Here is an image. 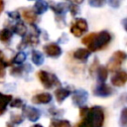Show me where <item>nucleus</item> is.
Here are the masks:
<instances>
[{
    "label": "nucleus",
    "instance_id": "f257e3e1",
    "mask_svg": "<svg viewBox=\"0 0 127 127\" xmlns=\"http://www.w3.org/2000/svg\"><path fill=\"white\" fill-rule=\"evenodd\" d=\"M112 36L111 34L106 31H100L98 33H90L86 36H84L81 40L82 44L87 46V49L92 52H97L100 50H103L105 47L108 46V44L111 42Z\"/></svg>",
    "mask_w": 127,
    "mask_h": 127
},
{
    "label": "nucleus",
    "instance_id": "f03ea898",
    "mask_svg": "<svg viewBox=\"0 0 127 127\" xmlns=\"http://www.w3.org/2000/svg\"><path fill=\"white\" fill-rule=\"evenodd\" d=\"M105 114L101 106L95 105L88 109L87 113L78 122L76 127H102L104 124Z\"/></svg>",
    "mask_w": 127,
    "mask_h": 127
},
{
    "label": "nucleus",
    "instance_id": "7ed1b4c3",
    "mask_svg": "<svg viewBox=\"0 0 127 127\" xmlns=\"http://www.w3.org/2000/svg\"><path fill=\"white\" fill-rule=\"evenodd\" d=\"M37 76L41 81V83L43 84V86L47 89H51L55 85L57 86L61 85V81L59 80V78L55 74L50 73L46 70H39L37 72Z\"/></svg>",
    "mask_w": 127,
    "mask_h": 127
},
{
    "label": "nucleus",
    "instance_id": "20e7f679",
    "mask_svg": "<svg viewBox=\"0 0 127 127\" xmlns=\"http://www.w3.org/2000/svg\"><path fill=\"white\" fill-rule=\"evenodd\" d=\"M88 30V24L85 19L83 18H77L73 21V23L70 26V33L74 37H81L85 32Z\"/></svg>",
    "mask_w": 127,
    "mask_h": 127
},
{
    "label": "nucleus",
    "instance_id": "39448f33",
    "mask_svg": "<svg viewBox=\"0 0 127 127\" xmlns=\"http://www.w3.org/2000/svg\"><path fill=\"white\" fill-rule=\"evenodd\" d=\"M113 92H114L113 88L110 85L106 84L105 82H98V84L93 89V94L98 97H108L112 95Z\"/></svg>",
    "mask_w": 127,
    "mask_h": 127
},
{
    "label": "nucleus",
    "instance_id": "423d86ee",
    "mask_svg": "<svg viewBox=\"0 0 127 127\" xmlns=\"http://www.w3.org/2000/svg\"><path fill=\"white\" fill-rule=\"evenodd\" d=\"M87 98H88V93L87 91H85L84 89H77V90H74L71 94V100H72V103L75 105V106H83L85 104V102L87 101Z\"/></svg>",
    "mask_w": 127,
    "mask_h": 127
},
{
    "label": "nucleus",
    "instance_id": "0eeeda50",
    "mask_svg": "<svg viewBox=\"0 0 127 127\" xmlns=\"http://www.w3.org/2000/svg\"><path fill=\"white\" fill-rule=\"evenodd\" d=\"M43 50H44V52H45V54H46L47 57L53 58V59L60 58L61 55H62V53H63L61 47L58 44H56V43H50V44L45 45L44 48H43Z\"/></svg>",
    "mask_w": 127,
    "mask_h": 127
},
{
    "label": "nucleus",
    "instance_id": "6e6552de",
    "mask_svg": "<svg viewBox=\"0 0 127 127\" xmlns=\"http://www.w3.org/2000/svg\"><path fill=\"white\" fill-rule=\"evenodd\" d=\"M111 84L116 87H122L127 82V71L125 70H118L114 72V74L111 76Z\"/></svg>",
    "mask_w": 127,
    "mask_h": 127
},
{
    "label": "nucleus",
    "instance_id": "1a4fd4ad",
    "mask_svg": "<svg viewBox=\"0 0 127 127\" xmlns=\"http://www.w3.org/2000/svg\"><path fill=\"white\" fill-rule=\"evenodd\" d=\"M23 116L26 117L31 122H37L41 117V111L32 106H24L23 107Z\"/></svg>",
    "mask_w": 127,
    "mask_h": 127
},
{
    "label": "nucleus",
    "instance_id": "9d476101",
    "mask_svg": "<svg viewBox=\"0 0 127 127\" xmlns=\"http://www.w3.org/2000/svg\"><path fill=\"white\" fill-rule=\"evenodd\" d=\"M53 99V96L49 92H43V93H38L35 94L32 97V102L34 104H49Z\"/></svg>",
    "mask_w": 127,
    "mask_h": 127
},
{
    "label": "nucleus",
    "instance_id": "9b49d317",
    "mask_svg": "<svg viewBox=\"0 0 127 127\" xmlns=\"http://www.w3.org/2000/svg\"><path fill=\"white\" fill-rule=\"evenodd\" d=\"M22 17L23 19L30 23V24H35L38 20V14L34 11V9L31 8H25L22 10Z\"/></svg>",
    "mask_w": 127,
    "mask_h": 127
},
{
    "label": "nucleus",
    "instance_id": "f8f14e48",
    "mask_svg": "<svg viewBox=\"0 0 127 127\" xmlns=\"http://www.w3.org/2000/svg\"><path fill=\"white\" fill-rule=\"evenodd\" d=\"M71 91L68 90L67 88H64V87H59L55 90V97H56V100L59 104H62L69 95H70Z\"/></svg>",
    "mask_w": 127,
    "mask_h": 127
},
{
    "label": "nucleus",
    "instance_id": "ddd939ff",
    "mask_svg": "<svg viewBox=\"0 0 127 127\" xmlns=\"http://www.w3.org/2000/svg\"><path fill=\"white\" fill-rule=\"evenodd\" d=\"M50 8L54 11V13L57 16L64 17V14H65L66 10L68 9V6L64 3H51Z\"/></svg>",
    "mask_w": 127,
    "mask_h": 127
},
{
    "label": "nucleus",
    "instance_id": "4468645a",
    "mask_svg": "<svg viewBox=\"0 0 127 127\" xmlns=\"http://www.w3.org/2000/svg\"><path fill=\"white\" fill-rule=\"evenodd\" d=\"M91 55V52L88 50V49H84V48H79L77 50H75L73 52V58L75 60H78V61H86Z\"/></svg>",
    "mask_w": 127,
    "mask_h": 127
},
{
    "label": "nucleus",
    "instance_id": "2eb2a0df",
    "mask_svg": "<svg viewBox=\"0 0 127 127\" xmlns=\"http://www.w3.org/2000/svg\"><path fill=\"white\" fill-rule=\"evenodd\" d=\"M10 64H11V62H8L6 57L2 53V51H0V82L4 81V77H5V73H6L5 69Z\"/></svg>",
    "mask_w": 127,
    "mask_h": 127
},
{
    "label": "nucleus",
    "instance_id": "dca6fc26",
    "mask_svg": "<svg viewBox=\"0 0 127 127\" xmlns=\"http://www.w3.org/2000/svg\"><path fill=\"white\" fill-rule=\"evenodd\" d=\"M108 72H109V70H108V68L106 66L99 64L97 69H96V71H95L98 82H105L107 77H108Z\"/></svg>",
    "mask_w": 127,
    "mask_h": 127
},
{
    "label": "nucleus",
    "instance_id": "f3484780",
    "mask_svg": "<svg viewBox=\"0 0 127 127\" xmlns=\"http://www.w3.org/2000/svg\"><path fill=\"white\" fill-rule=\"evenodd\" d=\"M12 98L13 97L11 94H4V93L0 92V115L6 111L7 105L10 103Z\"/></svg>",
    "mask_w": 127,
    "mask_h": 127
},
{
    "label": "nucleus",
    "instance_id": "a211bd4d",
    "mask_svg": "<svg viewBox=\"0 0 127 127\" xmlns=\"http://www.w3.org/2000/svg\"><path fill=\"white\" fill-rule=\"evenodd\" d=\"M48 8H49V4L45 0H37L35 5H34V11L38 15L44 14L48 10Z\"/></svg>",
    "mask_w": 127,
    "mask_h": 127
},
{
    "label": "nucleus",
    "instance_id": "6ab92c4d",
    "mask_svg": "<svg viewBox=\"0 0 127 127\" xmlns=\"http://www.w3.org/2000/svg\"><path fill=\"white\" fill-rule=\"evenodd\" d=\"M12 31H13L15 34H17L18 36H20V37H25V36L27 35L28 29H27L26 25H25L23 22H18V23H16V24L12 27Z\"/></svg>",
    "mask_w": 127,
    "mask_h": 127
},
{
    "label": "nucleus",
    "instance_id": "aec40b11",
    "mask_svg": "<svg viewBox=\"0 0 127 127\" xmlns=\"http://www.w3.org/2000/svg\"><path fill=\"white\" fill-rule=\"evenodd\" d=\"M31 60H32L33 64L38 65V66H40V65H42L44 64V56H43V54L41 52H39L37 50L32 51V53H31Z\"/></svg>",
    "mask_w": 127,
    "mask_h": 127
},
{
    "label": "nucleus",
    "instance_id": "412c9836",
    "mask_svg": "<svg viewBox=\"0 0 127 127\" xmlns=\"http://www.w3.org/2000/svg\"><path fill=\"white\" fill-rule=\"evenodd\" d=\"M40 35L38 34H35L34 32H32L31 34L29 35H26L25 37H23L25 39V41L27 42L28 46H32V47H36L38 46V44L40 43V38H39Z\"/></svg>",
    "mask_w": 127,
    "mask_h": 127
},
{
    "label": "nucleus",
    "instance_id": "4be33fe9",
    "mask_svg": "<svg viewBox=\"0 0 127 127\" xmlns=\"http://www.w3.org/2000/svg\"><path fill=\"white\" fill-rule=\"evenodd\" d=\"M121 64H122V63H120V62L114 60L113 58H110L109 61H108V63H107L106 67L108 68L109 71H111V72H116V71L120 70Z\"/></svg>",
    "mask_w": 127,
    "mask_h": 127
},
{
    "label": "nucleus",
    "instance_id": "5701e85b",
    "mask_svg": "<svg viewBox=\"0 0 127 127\" xmlns=\"http://www.w3.org/2000/svg\"><path fill=\"white\" fill-rule=\"evenodd\" d=\"M13 32L9 28H3L0 30V42L2 43H8L12 39Z\"/></svg>",
    "mask_w": 127,
    "mask_h": 127
},
{
    "label": "nucleus",
    "instance_id": "b1692460",
    "mask_svg": "<svg viewBox=\"0 0 127 127\" xmlns=\"http://www.w3.org/2000/svg\"><path fill=\"white\" fill-rule=\"evenodd\" d=\"M27 59V56L24 52H19L17 53L11 60V64H22L25 63Z\"/></svg>",
    "mask_w": 127,
    "mask_h": 127
},
{
    "label": "nucleus",
    "instance_id": "393cba45",
    "mask_svg": "<svg viewBox=\"0 0 127 127\" xmlns=\"http://www.w3.org/2000/svg\"><path fill=\"white\" fill-rule=\"evenodd\" d=\"M50 127H71L70 123L68 120H64V119H52L51 120V124Z\"/></svg>",
    "mask_w": 127,
    "mask_h": 127
},
{
    "label": "nucleus",
    "instance_id": "a878e982",
    "mask_svg": "<svg viewBox=\"0 0 127 127\" xmlns=\"http://www.w3.org/2000/svg\"><path fill=\"white\" fill-rule=\"evenodd\" d=\"M111 58H113L114 60H116V61H118L120 63H123V62H125L127 60V53L124 52V51L118 50V51H116V52L113 53V55L111 56Z\"/></svg>",
    "mask_w": 127,
    "mask_h": 127
},
{
    "label": "nucleus",
    "instance_id": "bb28decb",
    "mask_svg": "<svg viewBox=\"0 0 127 127\" xmlns=\"http://www.w3.org/2000/svg\"><path fill=\"white\" fill-rule=\"evenodd\" d=\"M119 126L120 127H127V107H123L121 112H120Z\"/></svg>",
    "mask_w": 127,
    "mask_h": 127
},
{
    "label": "nucleus",
    "instance_id": "cd10ccee",
    "mask_svg": "<svg viewBox=\"0 0 127 127\" xmlns=\"http://www.w3.org/2000/svg\"><path fill=\"white\" fill-rule=\"evenodd\" d=\"M26 67L24 66H12L10 69V73L13 76H20L23 74V72H25Z\"/></svg>",
    "mask_w": 127,
    "mask_h": 127
},
{
    "label": "nucleus",
    "instance_id": "c85d7f7f",
    "mask_svg": "<svg viewBox=\"0 0 127 127\" xmlns=\"http://www.w3.org/2000/svg\"><path fill=\"white\" fill-rule=\"evenodd\" d=\"M24 120V116L20 115V114H14L12 113L11 114V117H10V122L14 125H19L23 122Z\"/></svg>",
    "mask_w": 127,
    "mask_h": 127
},
{
    "label": "nucleus",
    "instance_id": "c756f323",
    "mask_svg": "<svg viewBox=\"0 0 127 127\" xmlns=\"http://www.w3.org/2000/svg\"><path fill=\"white\" fill-rule=\"evenodd\" d=\"M87 1L91 7H95V8L103 7L107 2V0H87Z\"/></svg>",
    "mask_w": 127,
    "mask_h": 127
},
{
    "label": "nucleus",
    "instance_id": "7c9ffc66",
    "mask_svg": "<svg viewBox=\"0 0 127 127\" xmlns=\"http://www.w3.org/2000/svg\"><path fill=\"white\" fill-rule=\"evenodd\" d=\"M9 104L12 108H21V107H23L24 102L21 98H14V99L12 98V100L10 101Z\"/></svg>",
    "mask_w": 127,
    "mask_h": 127
},
{
    "label": "nucleus",
    "instance_id": "2f4dec72",
    "mask_svg": "<svg viewBox=\"0 0 127 127\" xmlns=\"http://www.w3.org/2000/svg\"><path fill=\"white\" fill-rule=\"evenodd\" d=\"M68 10H69L71 16H76V15L79 13L78 4H76V3H70V4L68 5Z\"/></svg>",
    "mask_w": 127,
    "mask_h": 127
},
{
    "label": "nucleus",
    "instance_id": "473e14b6",
    "mask_svg": "<svg viewBox=\"0 0 127 127\" xmlns=\"http://www.w3.org/2000/svg\"><path fill=\"white\" fill-rule=\"evenodd\" d=\"M107 2H108V5H109L110 7L117 9V8H119V7L121 6L122 0H107Z\"/></svg>",
    "mask_w": 127,
    "mask_h": 127
},
{
    "label": "nucleus",
    "instance_id": "72a5a7b5",
    "mask_svg": "<svg viewBox=\"0 0 127 127\" xmlns=\"http://www.w3.org/2000/svg\"><path fill=\"white\" fill-rule=\"evenodd\" d=\"M7 15L13 20H20V14L17 11H10L7 13Z\"/></svg>",
    "mask_w": 127,
    "mask_h": 127
},
{
    "label": "nucleus",
    "instance_id": "f704fd0d",
    "mask_svg": "<svg viewBox=\"0 0 127 127\" xmlns=\"http://www.w3.org/2000/svg\"><path fill=\"white\" fill-rule=\"evenodd\" d=\"M98 65H99L98 61H97V59H95V60H94V62H93V64H91V66H90V73H91V74L95 73V71H96V69H97Z\"/></svg>",
    "mask_w": 127,
    "mask_h": 127
},
{
    "label": "nucleus",
    "instance_id": "c9c22d12",
    "mask_svg": "<svg viewBox=\"0 0 127 127\" xmlns=\"http://www.w3.org/2000/svg\"><path fill=\"white\" fill-rule=\"evenodd\" d=\"M88 109H89V108H88L87 106H84V105H83V106H80V107H79V115H80L81 117H83V116L87 113Z\"/></svg>",
    "mask_w": 127,
    "mask_h": 127
},
{
    "label": "nucleus",
    "instance_id": "e433bc0d",
    "mask_svg": "<svg viewBox=\"0 0 127 127\" xmlns=\"http://www.w3.org/2000/svg\"><path fill=\"white\" fill-rule=\"evenodd\" d=\"M50 112L52 113V115H61L63 110H58V109H55V107H53L50 109Z\"/></svg>",
    "mask_w": 127,
    "mask_h": 127
},
{
    "label": "nucleus",
    "instance_id": "4c0bfd02",
    "mask_svg": "<svg viewBox=\"0 0 127 127\" xmlns=\"http://www.w3.org/2000/svg\"><path fill=\"white\" fill-rule=\"evenodd\" d=\"M121 24H122V26H123V29L127 32V17H126V18H124V19L122 20Z\"/></svg>",
    "mask_w": 127,
    "mask_h": 127
},
{
    "label": "nucleus",
    "instance_id": "58836bf2",
    "mask_svg": "<svg viewBox=\"0 0 127 127\" xmlns=\"http://www.w3.org/2000/svg\"><path fill=\"white\" fill-rule=\"evenodd\" d=\"M3 9H4V1L3 0H0V14L2 13Z\"/></svg>",
    "mask_w": 127,
    "mask_h": 127
},
{
    "label": "nucleus",
    "instance_id": "ea45409f",
    "mask_svg": "<svg viewBox=\"0 0 127 127\" xmlns=\"http://www.w3.org/2000/svg\"><path fill=\"white\" fill-rule=\"evenodd\" d=\"M7 127H15V125L14 124H12L11 122H7V125H6Z\"/></svg>",
    "mask_w": 127,
    "mask_h": 127
},
{
    "label": "nucleus",
    "instance_id": "a19ab883",
    "mask_svg": "<svg viewBox=\"0 0 127 127\" xmlns=\"http://www.w3.org/2000/svg\"><path fill=\"white\" fill-rule=\"evenodd\" d=\"M74 1V3H76V4H81L82 2H83V0H73Z\"/></svg>",
    "mask_w": 127,
    "mask_h": 127
},
{
    "label": "nucleus",
    "instance_id": "79ce46f5",
    "mask_svg": "<svg viewBox=\"0 0 127 127\" xmlns=\"http://www.w3.org/2000/svg\"><path fill=\"white\" fill-rule=\"evenodd\" d=\"M31 127H43V126L40 125V124H34V125H32Z\"/></svg>",
    "mask_w": 127,
    "mask_h": 127
},
{
    "label": "nucleus",
    "instance_id": "37998d69",
    "mask_svg": "<svg viewBox=\"0 0 127 127\" xmlns=\"http://www.w3.org/2000/svg\"><path fill=\"white\" fill-rule=\"evenodd\" d=\"M29 1H32V0H29Z\"/></svg>",
    "mask_w": 127,
    "mask_h": 127
}]
</instances>
